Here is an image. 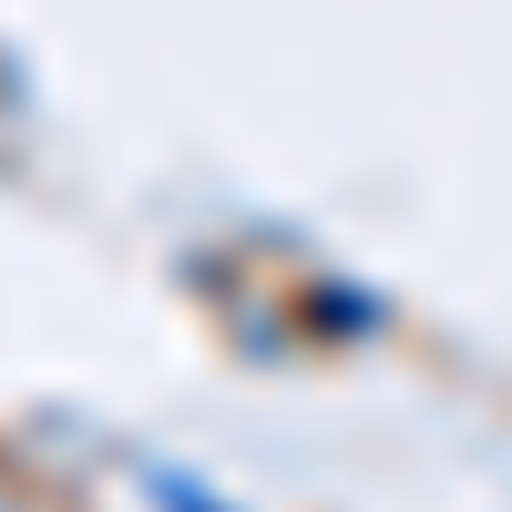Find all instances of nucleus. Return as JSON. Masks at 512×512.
<instances>
[{
  "instance_id": "1",
  "label": "nucleus",
  "mask_w": 512,
  "mask_h": 512,
  "mask_svg": "<svg viewBox=\"0 0 512 512\" xmlns=\"http://www.w3.org/2000/svg\"><path fill=\"white\" fill-rule=\"evenodd\" d=\"M144 492H154V512H226V492H205L195 472H164V461L144 472Z\"/></svg>"
}]
</instances>
